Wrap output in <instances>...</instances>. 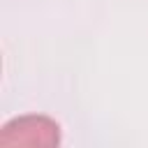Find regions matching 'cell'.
Wrapping results in <instances>:
<instances>
[{
	"instance_id": "obj_1",
	"label": "cell",
	"mask_w": 148,
	"mask_h": 148,
	"mask_svg": "<svg viewBox=\"0 0 148 148\" xmlns=\"http://www.w3.org/2000/svg\"><path fill=\"white\" fill-rule=\"evenodd\" d=\"M60 125L49 116H18L0 132V146H58Z\"/></svg>"
}]
</instances>
